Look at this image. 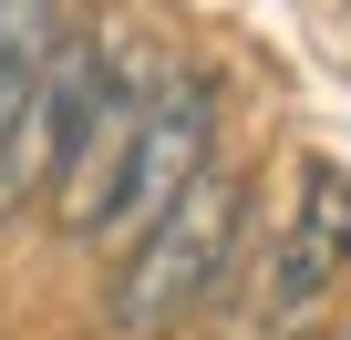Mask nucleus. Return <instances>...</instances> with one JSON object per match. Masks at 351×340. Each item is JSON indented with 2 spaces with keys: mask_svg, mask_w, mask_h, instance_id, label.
<instances>
[{
  "mask_svg": "<svg viewBox=\"0 0 351 340\" xmlns=\"http://www.w3.org/2000/svg\"><path fill=\"white\" fill-rule=\"evenodd\" d=\"M217 165V83L207 73H155L145 93V124H134V155H124V186H114V217L104 237H134L155 227L176 196Z\"/></svg>",
  "mask_w": 351,
  "mask_h": 340,
  "instance_id": "f03ea898",
  "label": "nucleus"
},
{
  "mask_svg": "<svg viewBox=\"0 0 351 340\" xmlns=\"http://www.w3.org/2000/svg\"><path fill=\"white\" fill-rule=\"evenodd\" d=\"M155 73H165V62H145V52L104 42L93 114H83V134H73V155H62V176H52V207H62V227H73V237H104V217H114V186H124V155H134V124H145Z\"/></svg>",
  "mask_w": 351,
  "mask_h": 340,
  "instance_id": "7ed1b4c3",
  "label": "nucleus"
},
{
  "mask_svg": "<svg viewBox=\"0 0 351 340\" xmlns=\"http://www.w3.org/2000/svg\"><path fill=\"white\" fill-rule=\"evenodd\" d=\"M341 340H351V330H341Z\"/></svg>",
  "mask_w": 351,
  "mask_h": 340,
  "instance_id": "423d86ee",
  "label": "nucleus"
},
{
  "mask_svg": "<svg viewBox=\"0 0 351 340\" xmlns=\"http://www.w3.org/2000/svg\"><path fill=\"white\" fill-rule=\"evenodd\" d=\"M52 52H62V0H0V155H11Z\"/></svg>",
  "mask_w": 351,
  "mask_h": 340,
  "instance_id": "39448f33",
  "label": "nucleus"
},
{
  "mask_svg": "<svg viewBox=\"0 0 351 340\" xmlns=\"http://www.w3.org/2000/svg\"><path fill=\"white\" fill-rule=\"evenodd\" d=\"M351 278V176L341 165H300V196H289V227L269 248V330L310 319L330 289Z\"/></svg>",
  "mask_w": 351,
  "mask_h": 340,
  "instance_id": "20e7f679",
  "label": "nucleus"
},
{
  "mask_svg": "<svg viewBox=\"0 0 351 340\" xmlns=\"http://www.w3.org/2000/svg\"><path fill=\"white\" fill-rule=\"evenodd\" d=\"M238 237H248V176H238V165H207L155 227L124 237V268H114V299H104L114 340H165V330H186V319L228 289Z\"/></svg>",
  "mask_w": 351,
  "mask_h": 340,
  "instance_id": "f257e3e1",
  "label": "nucleus"
}]
</instances>
